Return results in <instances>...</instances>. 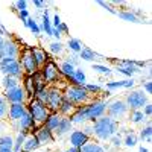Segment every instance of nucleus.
I'll list each match as a JSON object with an SVG mask.
<instances>
[{
  "mask_svg": "<svg viewBox=\"0 0 152 152\" xmlns=\"http://www.w3.org/2000/svg\"><path fill=\"white\" fill-rule=\"evenodd\" d=\"M107 105H108V100L105 99H93L91 102L78 107L76 111L70 116L73 126H82L85 123H93L99 117L105 116Z\"/></svg>",
  "mask_w": 152,
  "mask_h": 152,
  "instance_id": "obj_1",
  "label": "nucleus"
},
{
  "mask_svg": "<svg viewBox=\"0 0 152 152\" xmlns=\"http://www.w3.org/2000/svg\"><path fill=\"white\" fill-rule=\"evenodd\" d=\"M119 122L114 120L111 117H108L107 114L102 117H99L97 120H94L91 123L93 128V137L96 138V142L104 143V142H110V138L113 135H116L119 131Z\"/></svg>",
  "mask_w": 152,
  "mask_h": 152,
  "instance_id": "obj_2",
  "label": "nucleus"
},
{
  "mask_svg": "<svg viewBox=\"0 0 152 152\" xmlns=\"http://www.w3.org/2000/svg\"><path fill=\"white\" fill-rule=\"evenodd\" d=\"M64 97L69 99L70 102L76 107H81V105H85L88 102H91L93 97L87 93V90L84 87H78V85H67L64 90Z\"/></svg>",
  "mask_w": 152,
  "mask_h": 152,
  "instance_id": "obj_3",
  "label": "nucleus"
},
{
  "mask_svg": "<svg viewBox=\"0 0 152 152\" xmlns=\"http://www.w3.org/2000/svg\"><path fill=\"white\" fill-rule=\"evenodd\" d=\"M26 107H28V113L31 114V117L34 119L35 125H37V126L44 125L46 119L49 117V114H50V111H49V108L46 107V104L40 102V100H37V99L34 97V99H29V100H28Z\"/></svg>",
  "mask_w": 152,
  "mask_h": 152,
  "instance_id": "obj_4",
  "label": "nucleus"
},
{
  "mask_svg": "<svg viewBox=\"0 0 152 152\" xmlns=\"http://www.w3.org/2000/svg\"><path fill=\"white\" fill-rule=\"evenodd\" d=\"M125 104L129 108V111H135V110H142L149 100V96L142 90V88H132L128 93L125 94Z\"/></svg>",
  "mask_w": 152,
  "mask_h": 152,
  "instance_id": "obj_5",
  "label": "nucleus"
},
{
  "mask_svg": "<svg viewBox=\"0 0 152 152\" xmlns=\"http://www.w3.org/2000/svg\"><path fill=\"white\" fill-rule=\"evenodd\" d=\"M128 113H129V108L126 107L125 104V100L123 99H113L108 102L107 105V116L114 119V120H117V122H122L125 120L126 117H128Z\"/></svg>",
  "mask_w": 152,
  "mask_h": 152,
  "instance_id": "obj_6",
  "label": "nucleus"
},
{
  "mask_svg": "<svg viewBox=\"0 0 152 152\" xmlns=\"http://www.w3.org/2000/svg\"><path fill=\"white\" fill-rule=\"evenodd\" d=\"M40 73H41V76H43V79H44V82H46L47 87L55 85L61 79V73H59L58 64H56L55 61H52V59H49L46 64L40 69Z\"/></svg>",
  "mask_w": 152,
  "mask_h": 152,
  "instance_id": "obj_7",
  "label": "nucleus"
},
{
  "mask_svg": "<svg viewBox=\"0 0 152 152\" xmlns=\"http://www.w3.org/2000/svg\"><path fill=\"white\" fill-rule=\"evenodd\" d=\"M0 73L3 76H12L17 79H23L24 72L21 69V64L18 59H3L0 61Z\"/></svg>",
  "mask_w": 152,
  "mask_h": 152,
  "instance_id": "obj_8",
  "label": "nucleus"
},
{
  "mask_svg": "<svg viewBox=\"0 0 152 152\" xmlns=\"http://www.w3.org/2000/svg\"><path fill=\"white\" fill-rule=\"evenodd\" d=\"M18 61L21 64V69L24 72V75L28 76H32L34 73H37L38 70H40V67L37 66V62L34 59V55L31 52V49H24L20 52V56H18Z\"/></svg>",
  "mask_w": 152,
  "mask_h": 152,
  "instance_id": "obj_9",
  "label": "nucleus"
},
{
  "mask_svg": "<svg viewBox=\"0 0 152 152\" xmlns=\"http://www.w3.org/2000/svg\"><path fill=\"white\" fill-rule=\"evenodd\" d=\"M62 97H64V91H62V88H59L58 85L49 87V94H47L46 107L49 108L50 113H58V108L61 105Z\"/></svg>",
  "mask_w": 152,
  "mask_h": 152,
  "instance_id": "obj_10",
  "label": "nucleus"
},
{
  "mask_svg": "<svg viewBox=\"0 0 152 152\" xmlns=\"http://www.w3.org/2000/svg\"><path fill=\"white\" fill-rule=\"evenodd\" d=\"M12 126H14V129L17 131V134H35L37 128L38 126L35 125L34 119L31 117V114L26 113L21 119H18L15 123H12Z\"/></svg>",
  "mask_w": 152,
  "mask_h": 152,
  "instance_id": "obj_11",
  "label": "nucleus"
},
{
  "mask_svg": "<svg viewBox=\"0 0 152 152\" xmlns=\"http://www.w3.org/2000/svg\"><path fill=\"white\" fill-rule=\"evenodd\" d=\"M20 52H21L20 46L14 40L5 38L3 46L0 47V61H3V59H18Z\"/></svg>",
  "mask_w": 152,
  "mask_h": 152,
  "instance_id": "obj_12",
  "label": "nucleus"
},
{
  "mask_svg": "<svg viewBox=\"0 0 152 152\" xmlns=\"http://www.w3.org/2000/svg\"><path fill=\"white\" fill-rule=\"evenodd\" d=\"M5 99H6V102L8 104H28V94L26 91H24V88L21 85L15 87V88H11V90L5 91L3 93Z\"/></svg>",
  "mask_w": 152,
  "mask_h": 152,
  "instance_id": "obj_13",
  "label": "nucleus"
},
{
  "mask_svg": "<svg viewBox=\"0 0 152 152\" xmlns=\"http://www.w3.org/2000/svg\"><path fill=\"white\" fill-rule=\"evenodd\" d=\"M116 72L126 76V78H134V75L140 73L142 70L137 69L134 64V59H119L116 61Z\"/></svg>",
  "mask_w": 152,
  "mask_h": 152,
  "instance_id": "obj_14",
  "label": "nucleus"
},
{
  "mask_svg": "<svg viewBox=\"0 0 152 152\" xmlns=\"http://www.w3.org/2000/svg\"><path fill=\"white\" fill-rule=\"evenodd\" d=\"M90 140H91V138L88 137V135H85L81 131V128H73V131L69 134V145H70V148L81 149L85 143H88Z\"/></svg>",
  "mask_w": 152,
  "mask_h": 152,
  "instance_id": "obj_15",
  "label": "nucleus"
},
{
  "mask_svg": "<svg viewBox=\"0 0 152 152\" xmlns=\"http://www.w3.org/2000/svg\"><path fill=\"white\" fill-rule=\"evenodd\" d=\"M137 85V81L134 78H126V79H120V81H110V82H105V90L108 91H114V90H132V88Z\"/></svg>",
  "mask_w": 152,
  "mask_h": 152,
  "instance_id": "obj_16",
  "label": "nucleus"
},
{
  "mask_svg": "<svg viewBox=\"0 0 152 152\" xmlns=\"http://www.w3.org/2000/svg\"><path fill=\"white\" fill-rule=\"evenodd\" d=\"M26 113H28L26 104H9L6 120H9L11 123H15V122H17L18 119H21Z\"/></svg>",
  "mask_w": 152,
  "mask_h": 152,
  "instance_id": "obj_17",
  "label": "nucleus"
},
{
  "mask_svg": "<svg viewBox=\"0 0 152 152\" xmlns=\"http://www.w3.org/2000/svg\"><path fill=\"white\" fill-rule=\"evenodd\" d=\"M35 137L38 138V142H40L41 146L53 145L55 140H56L55 135H53V132L50 131V129H47L44 125H41V126H38V128H37V131H35Z\"/></svg>",
  "mask_w": 152,
  "mask_h": 152,
  "instance_id": "obj_18",
  "label": "nucleus"
},
{
  "mask_svg": "<svg viewBox=\"0 0 152 152\" xmlns=\"http://www.w3.org/2000/svg\"><path fill=\"white\" fill-rule=\"evenodd\" d=\"M73 128L75 126H73L70 117H61V122L56 126V129L53 131V135H55V138H62V137L69 135L73 131Z\"/></svg>",
  "mask_w": 152,
  "mask_h": 152,
  "instance_id": "obj_19",
  "label": "nucleus"
},
{
  "mask_svg": "<svg viewBox=\"0 0 152 152\" xmlns=\"http://www.w3.org/2000/svg\"><path fill=\"white\" fill-rule=\"evenodd\" d=\"M79 59L81 61H88V62H94V61H105L107 58L104 56V55H100V53H97V52H94L93 49H90V47H82V50L79 52Z\"/></svg>",
  "mask_w": 152,
  "mask_h": 152,
  "instance_id": "obj_20",
  "label": "nucleus"
},
{
  "mask_svg": "<svg viewBox=\"0 0 152 152\" xmlns=\"http://www.w3.org/2000/svg\"><path fill=\"white\" fill-rule=\"evenodd\" d=\"M69 81V85H78V87H84L87 84V73L84 72L82 67H78L75 70V73L70 76V78H67Z\"/></svg>",
  "mask_w": 152,
  "mask_h": 152,
  "instance_id": "obj_21",
  "label": "nucleus"
},
{
  "mask_svg": "<svg viewBox=\"0 0 152 152\" xmlns=\"http://www.w3.org/2000/svg\"><path fill=\"white\" fill-rule=\"evenodd\" d=\"M41 32H44L47 37H52V31H53V26H52V18H50V11L46 8L41 14Z\"/></svg>",
  "mask_w": 152,
  "mask_h": 152,
  "instance_id": "obj_22",
  "label": "nucleus"
},
{
  "mask_svg": "<svg viewBox=\"0 0 152 152\" xmlns=\"http://www.w3.org/2000/svg\"><path fill=\"white\" fill-rule=\"evenodd\" d=\"M41 145L38 142V138L35 137V134H28L26 138H24V143L21 148V152H34L37 149H40Z\"/></svg>",
  "mask_w": 152,
  "mask_h": 152,
  "instance_id": "obj_23",
  "label": "nucleus"
},
{
  "mask_svg": "<svg viewBox=\"0 0 152 152\" xmlns=\"http://www.w3.org/2000/svg\"><path fill=\"white\" fill-rule=\"evenodd\" d=\"M31 52H32V55H34V59H35V62H37V66L40 67V69L50 59L49 55H47V52H46L44 49H41V47H31Z\"/></svg>",
  "mask_w": 152,
  "mask_h": 152,
  "instance_id": "obj_24",
  "label": "nucleus"
},
{
  "mask_svg": "<svg viewBox=\"0 0 152 152\" xmlns=\"http://www.w3.org/2000/svg\"><path fill=\"white\" fill-rule=\"evenodd\" d=\"M138 140L143 143H151L152 140V122L151 119L146 120V123L142 126V129H138Z\"/></svg>",
  "mask_w": 152,
  "mask_h": 152,
  "instance_id": "obj_25",
  "label": "nucleus"
},
{
  "mask_svg": "<svg viewBox=\"0 0 152 152\" xmlns=\"http://www.w3.org/2000/svg\"><path fill=\"white\" fill-rule=\"evenodd\" d=\"M76 105H73L69 99H66V97H62V100H61V105H59V108H58V113L61 114L62 117H70L72 114L76 111Z\"/></svg>",
  "mask_w": 152,
  "mask_h": 152,
  "instance_id": "obj_26",
  "label": "nucleus"
},
{
  "mask_svg": "<svg viewBox=\"0 0 152 152\" xmlns=\"http://www.w3.org/2000/svg\"><path fill=\"white\" fill-rule=\"evenodd\" d=\"M120 20L123 21H128V23H146L143 20H140L135 14H134V11L132 9H122V11H117V14H116ZM148 24V23H146Z\"/></svg>",
  "mask_w": 152,
  "mask_h": 152,
  "instance_id": "obj_27",
  "label": "nucleus"
},
{
  "mask_svg": "<svg viewBox=\"0 0 152 152\" xmlns=\"http://www.w3.org/2000/svg\"><path fill=\"white\" fill-rule=\"evenodd\" d=\"M122 142H123V146H125V148H129V149L137 148L138 143H140L137 132H134L132 129H131L129 132H126L125 135H122Z\"/></svg>",
  "mask_w": 152,
  "mask_h": 152,
  "instance_id": "obj_28",
  "label": "nucleus"
},
{
  "mask_svg": "<svg viewBox=\"0 0 152 152\" xmlns=\"http://www.w3.org/2000/svg\"><path fill=\"white\" fill-rule=\"evenodd\" d=\"M128 122L131 125H145L146 123V117H145V114L142 113V110H135V111H129L128 113Z\"/></svg>",
  "mask_w": 152,
  "mask_h": 152,
  "instance_id": "obj_29",
  "label": "nucleus"
},
{
  "mask_svg": "<svg viewBox=\"0 0 152 152\" xmlns=\"http://www.w3.org/2000/svg\"><path fill=\"white\" fill-rule=\"evenodd\" d=\"M79 152H107V148L96 140H90L79 149Z\"/></svg>",
  "mask_w": 152,
  "mask_h": 152,
  "instance_id": "obj_30",
  "label": "nucleus"
},
{
  "mask_svg": "<svg viewBox=\"0 0 152 152\" xmlns=\"http://www.w3.org/2000/svg\"><path fill=\"white\" fill-rule=\"evenodd\" d=\"M58 69H59V73H61V76H64V78L67 79V78H70V76L75 73V70L78 69V67H75L73 64H70V62H69L67 59H62V61L59 62Z\"/></svg>",
  "mask_w": 152,
  "mask_h": 152,
  "instance_id": "obj_31",
  "label": "nucleus"
},
{
  "mask_svg": "<svg viewBox=\"0 0 152 152\" xmlns=\"http://www.w3.org/2000/svg\"><path fill=\"white\" fill-rule=\"evenodd\" d=\"M61 117H62V116H61L59 113H50L49 117H47L46 122H44V126L53 132V131L56 129V126L59 125V122H61Z\"/></svg>",
  "mask_w": 152,
  "mask_h": 152,
  "instance_id": "obj_32",
  "label": "nucleus"
},
{
  "mask_svg": "<svg viewBox=\"0 0 152 152\" xmlns=\"http://www.w3.org/2000/svg\"><path fill=\"white\" fill-rule=\"evenodd\" d=\"M64 46H66V49L70 50L73 55H79V52H81L82 47H84V44H82V41L79 40V38H69L67 43Z\"/></svg>",
  "mask_w": 152,
  "mask_h": 152,
  "instance_id": "obj_33",
  "label": "nucleus"
},
{
  "mask_svg": "<svg viewBox=\"0 0 152 152\" xmlns=\"http://www.w3.org/2000/svg\"><path fill=\"white\" fill-rule=\"evenodd\" d=\"M21 87L24 88V91H26L28 97H29V99H34V96H35V88H34L32 76L24 75V76H23V79H21Z\"/></svg>",
  "mask_w": 152,
  "mask_h": 152,
  "instance_id": "obj_34",
  "label": "nucleus"
},
{
  "mask_svg": "<svg viewBox=\"0 0 152 152\" xmlns=\"http://www.w3.org/2000/svg\"><path fill=\"white\" fill-rule=\"evenodd\" d=\"M0 84H2L3 90L8 91V90H11V88H15V87L21 85V81L17 79V78H12V76H3L2 81H0Z\"/></svg>",
  "mask_w": 152,
  "mask_h": 152,
  "instance_id": "obj_35",
  "label": "nucleus"
},
{
  "mask_svg": "<svg viewBox=\"0 0 152 152\" xmlns=\"http://www.w3.org/2000/svg\"><path fill=\"white\" fill-rule=\"evenodd\" d=\"M23 24H24V28H28L35 37H40L41 35V28H40V24H38V21L31 15L26 21H23Z\"/></svg>",
  "mask_w": 152,
  "mask_h": 152,
  "instance_id": "obj_36",
  "label": "nucleus"
},
{
  "mask_svg": "<svg viewBox=\"0 0 152 152\" xmlns=\"http://www.w3.org/2000/svg\"><path fill=\"white\" fill-rule=\"evenodd\" d=\"M64 49H66V46H64V43L62 41H58V40H53V41H50L49 43V52L52 53V55H61L62 52H64Z\"/></svg>",
  "mask_w": 152,
  "mask_h": 152,
  "instance_id": "obj_37",
  "label": "nucleus"
},
{
  "mask_svg": "<svg viewBox=\"0 0 152 152\" xmlns=\"http://www.w3.org/2000/svg\"><path fill=\"white\" fill-rule=\"evenodd\" d=\"M91 70L96 72V73H99V75H104V76H111L113 75V70L108 66L102 64V62H93Z\"/></svg>",
  "mask_w": 152,
  "mask_h": 152,
  "instance_id": "obj_38",
  "label": "nucleus"
},
{
  "mask_svg": "<svg viewBox=\"0 0 152 152\" xmlns=\"http://www.w3.org/2000/svg\"><path fill=\"white\" fill-rule=\"evenodd\" d=\"M14 146V135L3 134L0 135V149H12Z\"/></svg>",
  "mask_w": 152,
  "mask_h": 152,
  "instance_id": "obj_39",
  "label": "nucleus"
},
{
  "mask_svg": "<svg viewBox=\"0 0 152 152\" xmlns=\"http://www.w3.org/2000/svg\"><path fill=\"white\" fill-rule=\"evenodd\" d=\"M84 88H85L87 93L90 94L91 97L96 96V94H102V91H104V87L102 85H99V84H90V82H87L84 85Z\"/></svg>",
  "mask_w": 152,
  "mask_h": 152,
  "instance_id": "obj_40",
  "label": "nucleus"
},
{
  "mask_svg": "<svg viewBox=\"0 0 152 152\" xmlns=\"http://www.w3.org/2000/svg\"><path fill=\"white\" fill-rule=\"evenodd\" d=\"M8 107L9 104L6 102V99L3 94H0V122H5L8 117Z\"/></svg>",
  "mask_w": 152,
  "mask_h": 152,
  "instance_id": "obj_41",
  "label": "nucleus"
},
{
  "mask_svg": "<svg viewBox=\"0 0 152 152\" xmlns=\"http://www.w3.org/2000/svg\"><path fill=\"white\" fill-rule=\"evenodd\" d=\"M24 138H26V134H17L14 137V146H12V152H21Z\"/></svg>",
  "mask_w": 152,
  "mask_h": 152,
  "instance_id": "obj_42",
  "label": "nucleus"
},
{
  "mask_svg": "<svg viewBox=\"0 0 152 152\" xmlns=\"http://www.w3.org/2000/svg\"><path fill=\"white\" fill-rule=\"evenodd\" d=\"M110 145H111V148L113 149H120L122 146H123V142H122V135L117 132L116 135H113L111 138H110Z\"/></svg>",
  "mask_w": 152,
  "mask_h": 152,
  "instance_id": "obj_43",
  "label": "nucleus"
},
{
  "mask_svg": "<svg viewBox=\"0 0 152 152\" xmlns=\"http://www.w3.org/2000/svg\"><path fill=\"white\" fill-rule=\"evenodd\" d=\"M47 94H49V87H44V88H41V90L35 91V99L43 102V104H46L47 102Z\"/></svg>",
  "mask_w": 152,
  "mask_h": 152,
  "instance_id": "obj_44",
  "label": "nucleus"
},
{
  "mask_svg": "<svg viewBox=\"0 0 152 152\" xmlns=\"http://www.w3.org/2000/svg\"><path fill=\"white\" fill-rule=\"evenodd\" d=\"M28 6H29V2H26V0H17V2H14V5H12V11L14 12L26 11Z\"/></svg>",
  "mask_w": 152,
  "mask_h": 152,
  "instance_id": "obj_45",
  "label": "nucleus"
},
{
  "mask_svg": "<svg viewBox=\"0 0 152 152\" xmlns=\"http://www.w3.org/2000/svg\"><path fill=\"white\" fill-rule=\"evenodd\" d=\"M96 5H99L100 8H104L105 11H108L110 14H113V15H116L117 14V11H116V8H114L110 2H104V0H97L96 2Z\"/></svg>",
  "mask_w": 152,
  "mask_h": 152,
  "instance_id": "obj_46",
  "label": "nucleus"
},
{
  "mask_svg": "<svg viewBox=\"0 0 152 152\" xmlns=\"http://www.w3.org/2000/svg\"><path fill=\"white\" fill-rule=\"evenodd\" d=\"M66 59L70 62V64H73L75 67H79V66H81V59H79L78 55H73V53H72V55H69Z\"/></svg>",
  "mask_w": 152,
  "mask_h": 152,
  "instance_id": "obj_47",
  "label": "nucleus"
},
{
  "mask_svg": "<svg viewBox=\"0 0 152 152\" xmlns=\"http://www.w3.org/2000/svg\"><path fill=\"white\" fill-rule=\"evenodd\" d=\"M81 131L85 134V135H88V137H93V128H91V123H85V125H82L81 126Z\"/></svg>",
  "mask_w": 152,
  "mask_h": 152,
  "instance_id": "obj_48",
  "label": "nucleus"
},
{
  "mask_svg": "<svg viewBox=\"0 0 152 152\" xmlns=\"http://www.w3.org/2000/svg\"><path fill=\"white\" fill-rule=\"evenodd\" d=\"M142 113L145 114V117H146V119H151V116H152V104L148 102V104L142 108Z\"/></svg>",
  "mask_w": 152,
  "mask_h": 152,
  "instance_id": "obj_49",
  "label": "nucleus"
},
{
  "mask_svg": "<svg viewBox=\"0 0 152 152\" xmlns=\"http://www.w3.org/2000/svg\"><path fill=\"white\" fill-rule=\"evenodd\" d=\"M32 5L38 9V11H44L47 8V2H43V0H34Z\"/></svg>",
  "mask_w": 152,
  "mask_h": 152,
  "instance_id": "obj_50",
  "label": "nucleus"
},
{
  "mask_svg": "<svg viewBox=\"0 0 152 152\" xmlns=\"http://www.w3.org/2000/svg\"><path fill=\"white\" fill-rule=\"evenodd\" d=\"M142 90L149 96V94L152 93V82H151V81H145V82H142Z\"/></svg>",
  "mask_w": 152,
  "mask_h": 152,
  "instance_id": "obj_51",
  "label": "nucleus"
},
{
  "mask_svg": "<svg viewBox=\"0 0 152 152\" xmlns=\"http://www.w3.org/2000/svg\"><path fill=\"white\" fill-rule=\"evenodd\" d=\"M61 35H64V34H69V26H67V24L64 23V21H61V24H58V26L55 28Z\"/></svg>",
  "mask_w": 152,
  "mask_h": 152,
  "instance_id": "obj_52",
  "label": "nucleus"
},
{
  "mask_svg": "<svg viewBox=\"0 0 152 152\" xmlns=\"http://www.w3.org/2000/svg\"><path fill=\"white\" fill-rule=\"evenodd\" d=\"M17 15H18V18L21 20V21H26L29 17H31V14H29V9H26V11H20V12H17Z\"/></svg>",
  "mask_w": 152,
  "mask_h": 152,
  "instance_id": "obj_53",
  "label": "nucleus"
},
{
  "mask_svg": "<svg viewBox=\"0 0 152 152\" xmlns=\"http://www.w3.org/2000/svg\"><path fill=\"white\" fill-rule=\"evenodd\" d=\"M50 18H52V26L53 28H56L58 24H61V17H59L58 12H53V15L50 17Z\"/></svg>",
  "mask_w": 152,
  "mask_h": 152,
  "instance_id": "obj_54",
  "label": "nucleus"
},
{
  "mask_svg": "<svg viewBox=\"0 0 152 152\" xmlns=\"http://www.w3.org/2000/svg\"><path fill=\"white\" fill-rule=\"evenodd\" d=\"M9 34H8V31H6V28L2 24V21H0V37H3V38H6Z\"/></svg>",
  "mask_w": 152,
  "mask_h": 152,
  "instance_id": "obj_55",
  "label": "nucleus"
},
{
  "mask_svg": "<svg viewBox=\"0 0 152 152\" xmlns=\"http://www.w3.org/2000/svg\"><path fill=\"white\" fill-rule=\"evenodd\" d=\"M5 129H6L5 122H0V135H3V134H5Z\"/></svg>",
  "mask_w": 152,
  "mask_h": 152,
  "instance_id": "obj_56",
  "label": "nucleus"
},
{
  "mask_svg": "<svg viewBox=\"0 0 152 152\" xmlns=\"http://www.w3.org/2000/svg\"><path fill=\"white\" fill-rule=\"evenodd\" d=\"M138 152H151V149L142 145V146H138Z\"/></svg>",
  "mask_w": 152,
  "mask_h": 152,
  "instance_id": "obj_57",
  "label": "nucleus"
},
{
  "mask_svg": "<svg viewBox=\"0 0 152 152\" xmlns=\"http://www.w3.org/2000/svg\"><path fill=\"white\" fill-rule=\"evenodd\" d=\"M59 152H79L78 148H69V149H64V151H59Z\"/></svg>",
  "mask_w": 152,
  "mask_h": 152,
  "instance_id": "obj_58",
  "label": "nucleus"
},
{
  "mask_svg": "<svg viewBox=\"0 0 152 152\" xmlns=\"http://www.w3.org/2000/svg\"><path fill=\"white\" fill-rule=\"evenodd\" d=\"M3 43H5V38H3V37H0V47L3 46Z\"/></svg>",
  "mask_w": 152,
  "mask_h": 152,
  "instance_id": "obj_59",
  "label": "nucleus"
},
{
  "mask_svg": "<svg viewBox=\"0 0 152 152\" xmlns=\"http://www.w3.org/2000/svg\"><path fill=\"white\" fill-rule=\"evenodd\" d=\"M0 152H12V149H0Z\"/></svg>",
  "mask_w": 152,
  "mask_h": 152,
  "instance_id": "obj_60",
  "label": "nucleus"
}]
</instances>
